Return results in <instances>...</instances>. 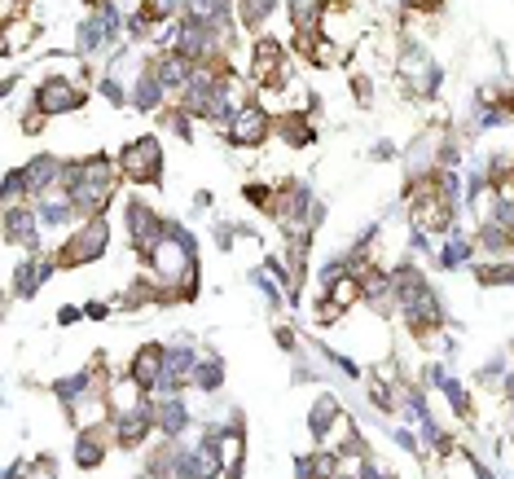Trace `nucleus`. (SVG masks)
I'll return each mask as SVG.
<instances>
[{
	"mask_svg": "<svg viewBox=\"0 0 514 479\" xmlns=\"http://www.w3.org/2000/svg\"><path fill=\"white\" fill-rule=\"evenodd\" d=\"M440 260L449 264V269H453V264H466V260H471V242H466V238H453L449 247H444Z\"/></svg>",
	"mask_w": 514,
	"mask_h": 479,
	"instance_id": "nucleus-12",
	"label": "nucleus"
},
{
	"mask_svg": "<svg viewBox=\"0 0 514 479\" xmlns=\"http://www.w3.org/2000/svg\"><path fill=\"white\" fill-rule=\"evenodd\" d=\"M277 137H282L286 146H308V141H312V115H308V110L277 115Z\"/></svg>",
	"mask_w": 514,
	"mask_h": 479,
	"instance_id": "nucleus-7",
	"label": "nucleus"
},
{
	"mask_svg": "<svg viewBox=\"0 0 514 479\" xmlns=\"http://www.w3.org/2000/svg\"><path fill=\"white\" fill-rule=\"evenodd\" d=\"M80 102H84V97H80V88H75V84H66L62 75H53V80H44V84L36 88V106H40L49 119H53V115H66V110H75Z\"/></svg>",
	"mask_w": 514,
	"mask_h": 479,
	"instance_id": "nucleus-4",
	"label": "nucleus"
},
{
	"mask_svg": "<svg viewBox=\"0 0 514 479\" xmlns=\"http://www.w3.org/2000/svg\"><path fill=\"white\" fill-rule=\"evenodd\" d=\"M128 374L137 378L145 392H159L163 378H167V348H159V343H145V348H137V356H132V365H128Z\"/></svg>",
	"mask_w": 514,
	"mask_h": 479,
	"instance_id": "nucleus-3",
	"label": "nucleus"
},
{
	"mask_svg": "<svg viewBox=\"0 0 514 479\" xmlns=\"http://www.w3.org/2000/svg\"><path fill=\"white\" fill-rule=\"evenodd\" d=\"M334 479H361V475H343V471H339V475H334Z\"/></svg>",
	"mask_w": 514,
	"mask_h": 479,
	"instance_id": "nucleus-13",
	"label": "nucleus"
},
{
	"mask_svg": "<svg viewBox=\"0 0 514 479\" xmlns=\"http://www.w3.org/2000/svg\"><path fill=\"white\" fill-rule=\"evenodd\" d=\"M154 422H159V431L167 440H181L185 427H189V409L181 405V400H154Z\"/></svg>",
	"mask_w": 514,
	"mask_h": 479,
	"instance_id": "nucleus-6",
	"label": "nucleus"
},
{
	"mask_svg": "<svg viewBox=\"0 0 514 479\" xmlns=\"http://www.w3.org/2000/svg\"><path fill=\"white\" fill-rule=\"evenodd\" d=\"M49 273H53V264H49V260H36V255H31V260L18 269V295H22V299L36 295V291H40V282H44Z\"/></svg>",
	"mask_w": 514,
	"mask_h": 479,
	"instance_id": "nucleus-9",
	"label": "nucleus"
},
{
	"mask_svg": "<svg viewBox=\"0 0 514 479\" xmlns=\"http://www.w3.org/2000/svg\"><path fill=\"white\" fill-rule=\"evenodd\" d=\"M273 5H277V0H238V5H233V14L242 18V27H260V22L273 14Z\"/></svg>",
	"mask_w": 514,
	"mask_h": 479,
	"instance_id": "nucleus-10",
	"label": "nucleus"
},
{
	"mask_svg": "<svg viewBox=\"0 0 514 479\" xmlns=\"http://www.w3.org/2000/svg\"><path fill=\"white\" fill-rule=\"evenodd\" d=\"M75 462L84 466V471H93V466L106 462V440H102V427H84L80 440H75Z\"/></svg>",
	"mask_w": 514,
	"mask_h": 479,
	"instance_id": "nucleus-8",
	"label": "nucleus"
},
{
	"mask_svg": "<svg viewBox=\"0 0 514 479\" xmlns=\"http://www.w3.org/2000/svg\"><path fill=\"white\" fill-rule=\"evenodd\" d=\"M106 242H110L106 220H102V216L84 220V229L75 233V238H71V242H66V247L58 251V264H62V269H80V264L97 260V255H106Z\"/></svg>",
	"mask_w": 514,
	"mask_h": 479,
	"instance_id": "nucleus-2",
	"label": "nucleus"
},
{
	"mask_svg": "<svg viewBox=\"0 0 514 479\" xmlns=\"http://www.w3.org/2000/svg\"><path fill=\"white\" fill-rule=\"evenodd\" d=\"M277 124H273V115H268L264 106H247V110H238V115H233V141H238V146H260V141L268 137V132H273Z\"/></svg>",
	"mask_w": 514,
	"mask_h": 479,
	"instance_id": "nucleus-5",
	"label": "nucleus"
},
{
	"mask_svg": "<svg viewBox=\"0 0 514 479\" xmlns=\"http://www.w3.org/2000/svg\"><path fill=\"white\" fill-rule=\"evenodd\" d=\"M220 378H225V365L211 356V361H198L194 370V387H203V392H220Z\"/></svg>",
	"mask_w": 514,
	"mask_h": 479,
	"instance_id": "nucleus-11",
	"label": "nucleus"
},
{
	"mask_svg": "<svg viewBox=\"0 0 514 479\" xmlns=\"http://www.w3.org/2000/svg\"><path fill=\"white\" fill-rule=\"evenodd\" d=\"M119 172L128 181H141V185H159V172H163V146L154 137H137L119 150Z\"/></svg>",
	"mask_w": 514,
	"mask_h": 479,
	"instance_id": "nucleus-1",
	"label": "nucleus"
}]
</instances>
